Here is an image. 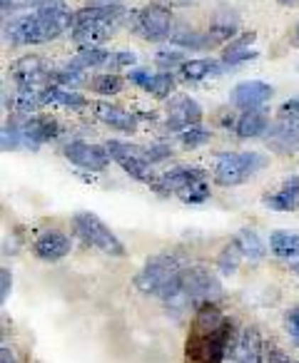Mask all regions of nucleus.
Wrapping results in <instances>:
<instances>
[{
    "label": "nucleus",
    "mask_w": 299,
    "mask_h": 363,
    "mask_svg": "<svg viewBox=\"0 0 299 363\" xmlns=\"http://www.w3.org/2000/svg\"><path fill=\"white\" fill-rule=\"evenodd\" d=\"M234 331L212 303L197 308L192 333L187 338V363H222L234 351Z\"/></svg>",
    "instance_id": "obj_1"
},
{
    "label": "nucleus",
    "mask_w": 299,
    "mask_h": 363,
    "mask_svg": "<svg viewBox=\"0 0 299 363\" xmlns=\"http://www.w3.org/2000/svg\"><path fill=\"white\" fill-rule=\"evenodd\" d=\"M163 303L175 313L187 311L190 306L200 308L205 303H214L222 296V286L219 281L202 267L185 269L175 281H170L163 291L158 294Z\"/></svg>",
    "instance_id": "obj_2"
},
{
    "label": "nucleus",
    "mask_w": 299,
    "mask_h": 363,
    "mask_svg": "<svg viewBox=\"0 0 299 363\" xmlns=\"http://www.w3.org/2000/svg\"><path fill=\"white\" fill-rule=\"evenodd\" d=\"M187 269V259L178 252H165L158 257L147 259V264L135 277V289L142 294H155L158 296L170 281L180 277Z\"/></svg>",
    "instance_id": "obj_3"
},
{
    "label": "nucleus",
    "mask_w": 299,
    "mask_h": 363,
    "mask_svg": "<svg viewBox=\"0 0 299 363\" xmlns=\"http://www.w3.org/2000/svg\"><path fill=\"white\" fill-rule=\"evenodd\" d=\"M264 164H267V157L259 155V152L219 155L217 164H214V182L222 184V187H237V184H244L249 177L257 174Z\"/></svg>",
    "instance_id": "obj_4"
},
{
    "label": "nucleus",
    "mask_w": 299,
    "mask_h": 363,
    "mask_svg": "<svg viewBox=\"0 0 299 363\" xmlns=\"http://www.w3.org/2000/svg\"><path fill=\"white\" fill-rule=\"evenodd\" d=\"M72 222H75V232L80 234V237L85 239L90 247L100 249V252L110 254V257H122V254H125V247H122V242L110 232V227H107V224L102 222L97 214L77 212Z\"/></svg>",
    "instance_id": "obj_5"
},
{
    "label": "nucleus",
    "mask_w": 299,
    "mask_h": 363,
    "mask_svg": "<svg viewBox=\"0 0 299 363\" xmlns=\"http://www.w3.org/2000/svg\"><path fill=\"white\" fill-rule=\"evenodd\" d=\"M105 150L110 152V157L135 179L145 182V184H155L153 174V162L147 160V150H140L135 145H125V142L110 140L105 145Z\"/></svg>",
    "instance_id": "obj_6"
},
{
    "label": "nucleus",
    "mask_w": 299,
    "mask_h": 363,
    "mask_svg": "<svg viewBox=\"0 0 299 363\" xmlns=\"http://www.w3.org/2000/svg\"><path fill=\"white\" fill-rule=\"evenodd\" d=\"M135 28L145 40H165L173 30V13L163 6H147L137 13Z\"/></svg>",
    "instance_id": "obj_7"
},
{
    "label": "nucleus",
    "mask_w": 299,
    "mask_h": 363,
    "mask_svg": "<svg viewBox=\"0 0 299 363\" xmlns=\"http://www.w3.org/2000/svg\"><path fill=\"white\" fill-rule=\"evenodd\" d=\"M38 21H40V28H43V38L48 40H55L58 35L72 28V16L65 6H62L60 0H48L38 8Z\"/></svg>",
    "instance_id": "obj_8"
},
{
    "label": "nucleus",
    "mask_w": 299,
    "mask_h": 363,
    "mask_svg": "<svg viewBox=\"0 0 299 363\" xmlns=\"http://www.w3.org/2000/svg\"><path fill=\"white\" fill-rule=\"evenodd\" d=\"M65 157L70 160V164L82 167V169H90V172L105 169L112 160L105 147L87 145V142H70V145L65 147Z\"/></svg>",
    "instance_id": "obj_9"
},
{
    "label": "nucleus",
    "mask_w": 299,
    "mask_h": 363,
    "mask_svg": "<svg viewBox=\"0 0 299 363\" xmlns=\"http://www.w3.org/2000/svg\"><path fill=\"white\" fill-rule=\"evenodd\" d=\"M202 120V110H200L197 100L192 97H175L170 100V110H168V130L173 132H185L190 127H197Z\"/></svg>",
    "instance_id": "obj_10"
},
{
    "label": "nucleus",
    "mask_w": 299,
    "mask_h": 363,
    "mask_svg": "<svg viewBox=\"0 0 299 363\" xmlns=\"http://www.w3.org/2000/svg\"><path fill=\"white\" fill-rule=\"evenodd\" d=\"M267 147L279 155H292L299 150V120H282L269 125V130L264 132Z\"/></svg>",
    "instance_id": "obj_11"
},
{
    "label": "nucleus",
    "mask_w": 299,
    "mask_h": 363,
    "mask_svg": "<svg viewBox=\"0 0 299 363\" xmlns=\"http://www.w3.org/2000/svg\"><path fill=\"white\" fill-rule=\"evenodd\" d=\"M232 358L234 363H267V351H264V341L257 328H242V333L237 336V343H234Z\"/></svg>",
    "instance_id": "obj_12"
},
{
    "label": "nucleus",
    "mask_w": 299,
    "mask_h": 363,
    "mask_svg": "<svg viewBox=\"0 0 299 363\" xmlns=\"http://www.w3.org/2000/svg\"><path fill=\"white\" fill-rule=\"evenodd\" d=\"M272 95H274V90L267 85V82H262V80L239 82V85L232 90V105L242 107L244 112H247V110H257V107H262Z\"/></svg>",
    "instance_id": "obj_13"
},
{
    "label": "nucleus",
    "mask_w": 299,
    "mask_h": 363,
    "mask_svg": "<svg viewBox=\"0 0 299 363\" xmlns=\"http://www.w3.org/2000/svg\"><path fill=\"white\" fill-rule=\"evenodd\" d=\"M6 35L11 38L13 45H38V43H45L38 16H23L18 21H11L6 28Z\"/></svg>",
    "instance_id": "obj_14"
},
{
    "label": "nucleus",
    "mask_w": 299,
    "mask_h": 363,
    "mask_svg": "<svg viewBox=\"0 0 299 363\" xmlns=\"http://www.w3.org/2000/svg\"><path fill=\"white\" fill-rule=\"evenodd\" d=\"M23 142L28 147H40L43 142H50L53 137H58V122L53 117H28L26 122H21Z\"/></svg>",
    "instance_id": "obj_15"
},
{
    "label": "nucleus",
    "mask_w": 299,
    "mask_h": 363,
    "mask_svg": "<svg viewBox=\"0 0 299 363\" xmlns=\"http://www.w3.org/2000/svg\"><path fill=\"white\" fill-rule=\"evenodd\" d=\"M11 75L21 82V87H38L43 80H50L53 72L48 70L40 57H23L11 67Z\"/></svg>",
    "instance_id": "obj_16"
},
{
    "label": "nucleus",
    "mask_w": 299,
    "mask_h": 363,
    "mask_svg": "<svg viewBox=\"0 0 299 363\" xmlns=\"http://www.w3.org/2000/svg\"><path fill=\"white\" fill-rule=\"evenodd\" d=\"M70 247H72L70 239L62 232H45L43 237H38L33 252L43 262H58V259H65L70 254Z\"/></svg>",
    "instance_id": "obj_17"
},
{
    "label": "nucleus",
    "mask_w": 299,
    "mask_h": 363,
    "mask_svg": "<svg viewBox=\"0 0 299 363\" xmlns=\"http://www.w3.org/2000/svg\"><path fill=\"white\" fill-rule=\"evenodd\" d=\"M125 16V8L120 3H105V6L82 8L72 16V26H100V23H115Z\"/></svg>",
    "instance_id": "obj_18"
},
{
    "label": "nucleus",
    "mask_w": 299,
    "mask_h": 363,
    "mask_svg": "<svg viewBox=\"0 0 299 363\" xmlns=\"http://www.w3.org/2000/svg\"><path fill=\"white\" fill-rule=\"evenodd\" d=\"M264 204L274 212H294L299 209V177H287L277 194L264 197Z\"/></svg>",
    "instance_id": "obj_19"
},
{
    "label": "nucleus",
    "mask_w": 299,
    "mask_h": 363,
    "mask_svg": "<svg viewBox=\"0 0 299 363\" xmlns=\"http://www.w3.org/2000/svg\"><path fill=\"white\" fill-rule=\"evenodd\" d=\"M95 115H97V120L105 122L107 127H112V130H117V132H135L137 130L135 115H130V112H125L117 105H110V102H100V105L95 107Z\"/></svg>",
    "instance_id": "obj_20"
},
{
    "label": "nucleus",
    "mask_w": 299,
    "mask_h": 363,
    "mask_svg": "<svg viewBox=\"0 0 299 363\" xmlns=\"http://www.w3.org/2000/svg\"><path fill=\"white\" fill-rule=\"evenodd\" d=\"M112 35V23H100V26H72V40L82 50L100 48L107 38Z\"/></svg>",
    "instance_id": "obj_21"
},
{
    "label": "nucleus",
    "mask_w": 299,
    "mask_h": 363,
    "mask_svg": "<svg viewBox=\"0 0 299 363\" xmlns=\"http://www.w3.org/2000/svg\"><path fill=\"white\" fill-rule=\"evenodd\" d=\"M200 177H202V172L190 169V167H178V169H173V172H168V174L160 177V179L155 182V184H158L160 192H165V194H178L180 189L187 187L190 182L200 179Z\"/></svg>",
    "instance_id": "obj_22"
},
{
    "label": "nucleus",
    "mask_w": 299,
    "mask_h": 363,
    "mask_svg": "<svg viewBox=\"0 0 299 363\" xmlns=\"http://www.w3.org/2000/svg\"><path fill=\"white\" fill-rule=\"evenodd\" d=\"M254 33H247V35H242L239 40L229 43V48H224L222 52V60L227 62V65H239V62H249V60H257V50H252V40H254Z\"/></svg>",
    "instance_id": "obj_23"
},
{
    "label": "nucleus",
    "mask_w": 299,
    "mask_h": 363,
    "mask_svg": "<svg viewBox=\"0 0 299 363\" xmlns=\"http://www.w3.org/2000/svg\"><path fill=\"white\" fill-rule=\"evenodd\" d=\"M234 130H237L239 137H244V140H249V137H259L264 135V132L269 130V122L267 117L262 115V112L257 110H247L242 117L237 120V125H234Z\"/></svg>",
    "instance_id": "obj_24"
},
{
    "label": "nucleus",
    "mask_w": 299,
    "mask_h": 363,
    "mask_svg": "<svg viewBox=\"0 0 299 363\" xmlns=\"http://www.w3.org/2000/svg\"><path fill=\"white\" fill-rule=\"evenodd\" d=\"M43 102H55V105H62V107H72V110H80V107L87 105V100L77 92H70L60 85H48L43 90Z\"/></svg>",
    "instance_id": "obj_25"
},
{
    "label": "nucleus",
    "mask_w": 299,
    "mask_h": 363,
    "mask_svg": "<svg viewBox=\"0 0 299 363\" xmlns=\"http://www.w3.org/2000/svg\"><path fill=\"white\" fill-rule=\"evenodd\" d=\"M269 249L277 257L289 259L299 254V234L294 232H272L269 234Z\"/></svg>",
    "instance_id": "obj_26"
},
{
    "label": "nucleus",
    "mask_w": 299,
    "mask_h": 363,
    "mask_svg": "<svg viewBox=\"0 0 299 363\" xmlns=\"http://www.w3.org/2000/svg\"><path fill=\"white\" fill-rule=\"evenodd\" d=\"M234 244L239 247L242 257H247L249 262H257V259H262L264 252H267V247H264V242L259 239V234L252 232V229H244V232H239L237 239H234Z\"/></svg>",
    "instance_id": "obj_27"
},
{
    "label": "nucleus",
    "mask_w": 299,
    "mask_h": 363,
    "mask_svg": "<svg viewBox=\"0 0 299 363\" xmlns=\"http://www.w3.org/2000/svg\"><path fill=\"white\" fill-rule=\"evenodd\" d=\"M234 33H237V16L229 11H222L217 18H214L207 38L214 43H224V40H229V38H234Z\"/></svg>",
    "instance_id": "obj_28"
},
{
    "label": "nucleus",
    "mask_w": 299,
    "mask_h": 363,
    "mask_svg": "<svg viewBox=\"0 0 299 363\" xmlns=\"http://www.w3.org/2000/svg\"><path fill=\"white\" fill-rule=\"evenodd\" d=\"M107 60H110V52L102 50V48H92V50H82L77 57H72V60L67 62V67L75 72H85V70H90V67L107 65Z\"/></svg>",
    "instance_id": "obj_29"
},
{
    "label": "nucleus",
    "mask_w": 299,
    "mask_h": 363,
    "mask_svg": "<svg viewBox=\"0 0 299 363\" xmlns=\"http://www.w3.org/2000/svg\"><path fill=\"white\" fill-rule=\"evenodd\" d=\"M214 72H219V65L214 60H187L183 65V77L190 82H200Z\"/></svg>",
    "instance_id": "obj_30"
},
{
    "label": "nucleus",
    "mask_w": 299,
    "mask_h": 363,
    "mask_svg": "<svg viewBox=\"0 0 299 363\" xmlns=\"http://www.w3.org/2000/svg\"><path fill=\"white\" fill-rule=\"evenodd\" d=\"M142 90H147L150 95L165 100V97H170V92L175 90V77L170 75V72H158V75L150 72V77H147V82H145Z\"/></svg>",
    "instance_id": "obj_31"
},
{
    "label": "nucleus",
    "mask_w": 299,
    "mask_h": 363,
    "mask_svg": "<svg viewBox=\"0 0 299 363\" xmlns=\"http://www.w3.org/2000/svg\"><path fill=\"white\" fill-rule=\"evenodd\" d=\"M178 197L183 199V202H187V204H202L205 199L210 197V187H207V182H205V177L190 182L187 187L180 189Z\"/></svg>",
    "instance_id": "obj_32"
},
{
    "label": "nucleus",
    "mask_w": 299,
    "mask_h": 363,
    "mask_svg": "<svg viewBox=\"0 0 299 363\" xmlns=\"http://www.w3.org/2000/svg\"><path fill=\"white\" fill-rule=\"evenodd\" d=\"M90 85H92V90H95V92L110 97V95H117V92L125 87V80H122V77H117V75H110V72H105V75L92 77Z\"/></svg>",
    "instance_id": "obj_33"
},
{
    "label": "nucleus",
    "mask_w": 299,
    "mask_h": 363,
    "mask_svg": "<svg viewBox=\"0 0 299 363\" xmlns=\"http://www.w3.org/2000/svg\"><path fill=\"white\" fill-rule=\"evenodd\" d=\"M207 40H210V38L200 35V33H195V30H178V33H173V43L178 48H192V50H200V48L207 45Z\"/></svg>",
    "instance_id": "obj_34"
},
{
    "label": "nucleus",
    "mask_w": 299,
    "mask_h": 363,
    "mask_svg": "<svg viewBox=\"0 0 299 363\" xmlns=\"http://www.w3.org/2000/svg\"><path fill=\"white\" fill-rule=\"evenodd\" d=\"M180 142H183V147H187V150H195V147L205 145V142H210V132L202 130V127H190V130L180 132Z\"/></svg>",
    "instance_id": "obj_35"
},
{
    "label": "nucleus",
    "mask_w": 299,
    "mask_h": 363,
    "mask_svg": "<svg viewBox=\"0 0 299 363\" xmlns=\"http://www.w3.org/2000/svg\"><path fill=\"white\" fill-rule=\"evenodd\" d=\"M0 137H3V150H18L23 142V132H21V125H13V122H6L3 125V132H0Z\"/></svg>",
    "instance_id": "obj_36"
},
{
    "label": "nucleus",
    "mask_w": 299,
    "mask_h": 363,
    "mask_svg": "<svg viewBox=\"0 0 299 363\" xmlns=\"http://www.w3.org/2000/svg\"><path fill=\"white\" fill-rule=\"evenodd\" d=\"M239 257H242V252H239V247L232 242L222 254H219V269H222V274H232L234 269H237Z\"/></svg>",
    "instance_id": "obj_37"
},
{
    "label": "nucleus",
    "mask_w": 299,
    "mask_h": 363,
    "mask_svg": "<svg viewBox=\"0 0 299 363\" xmlns=\"http://www.w3.org/2000/svg\"><path fill=\"white\" fill-rule=\"evenodd\" d=\"M48 0H3V13L8 16V11H31V8H40Z\"/></svg>",
    "instance_id": "obj_38"
},
{
    "label": "nucleus",
    "mask_w": 299,
    "mask_h": 363,
    "mask_svg": "<svg viewBox=\"0 0 299 363\" xmlns=\"http://www.w3.org/2000/svg\"><path fill=\"white\" fill-rule=\"evenodd\" d=\"M279 117L282 120H299V100H287L279 107Z\"/></svg>",
    "instance_id": "obj_39"
},
{
    "label": "nucleus",
    "mask_w": 299,
    "mask_h": 363,
    "mask_svg": "<svg viewBox=\"0 0 299 363\" xmlns=\"http://www.w3.org/2000/svg\"><path fill=\"white\" fill-rule=\"evenodd\" d=\"M158 62L163 67H173V65H185V60H183V55L180 52H170V50H165V52H158Z\"/></svg>",
    "instance_id": "obj_40"
},
{
    "label": "nucleus",
    "mask_w": 299,
    "mask_h": 363,
    "mask_svg": "<svg viewBox=\"0 0 299 363\" xmlns=\"http://www.w3.org/2000/svg\"><path fill=\"white\" fill-rule=\"evenodd\" d=\"M132 62H135V52H110L107 65L122 67V65H132Z\"/></svg>",
    "instance_id": "obj_41"
},
{
    "label": "nucleus",
    "mask_w": 299,
    "mask_h": 363,
    "mask_svg": "<svg viewBox=\"0 0 299 363\" xmlns=\"http://www.w3.org/2000/svg\"><path fill=\"white\" fill-rule=\"evenodd\" d=\"M267 363H292V361H289V356L282 351V348L274 346V343H269L267 346Z\"/></svg>",
    "instance_id": "obj_42"
},
{
    "label": "nucleus",
    "mask_w": 299,
    "mask_h": 363,
    "mask_svg": "<svg viewBox=\"0 0 299 363\" xmlns=\"http://www.w3.org/2000/svg\"><path fill=\"white\" fill-rule=\"evenodd\" d=\"M284 323H287V331L292 333V336L297 338V343H299V308L289 311L287 316H284Z\"/></svg>",
    "instance_id": "obj_43"
},
{
    "label": "nucleus",
    "mask_w": 299,
    "mask_h": 363,
    "mask_svg": "<svg viewBox=\"0 0 299 363\" xmlns=\"http://www.w3.org/2000/svg\"><path fill=\"white\" fill-rule=\"evenodd\" d=\"M163 157H170V150L168 147H163V145H155L153 150H147V160L153 162H158V160H163Z\"/></svg>",
    "instance_id": "obj_44"
},
{
    "label": "nucleus",
    "mask_w": 299,
    "mask_h": 363,
    "mask_svg": "<svg viewBox=\"0 0 299 363\" xmlns=\"http://www.w3.org/2000/svg\"><path fill=\"white\" fill-rule=\"evenodd\" d=\"M0 279H3V284H0V298H3V301H6L8 298V291H11V272H8V269H3V272H0Z\"/></svg>",
    "instance_id": "obj_45"
},
{
    "label": "nucleus",
    "mask_w": 299,
    "mask_h": 363,
    "mask_svg": "<svg viewBox=\"0 0 299 363\" xmlns=\"http://www.w3.org/2000/svg\"><path fill=\"white\" fill-rule=\"evenodd\" d=\"M0 358H3V361H0V363H16V358H13V353L8 351L6 346H3V351H0Z\"/></svg>",
    "instance_id": "obj_46"
},
{
    "label": "nucleus",
    "mask_w": 299,
    "mask_h": 363,
    "mask_svg": "<svg viewBox=\"0 0 299 363\" xmlns=\"http://www.w3.org/2000/svg\"><path fill=\"white\" fill-rule=\"evenodd\" d=\"M105 3H122V0H105Z\"/></svg>",
    "instance_id": "obj_47"
},
{
    "label": "nucleus",
    "mask_w": 299,
    "mask_h": 363,
    "mask_svg": "<svg viewBox=\"0 0 299 363\" xmlns=\"http://www.w3.org/2000/svg\"><path fill=\"white\" fill-rule=\"evenodd\" d=\"M294 272H297V274H299V262H297V264H294Z\"/></svg>",
    "instance_id": "obj_48"
},
{
    "label": "nucleus",
    "mask_w": 299,
    "mask_h": 363,
    "mask_svg": "<svg viewBox=\"0 0 299 363\" xmlns=\"http://www.w3.org/2000/svg\"><path fill=\"white\" fill-rule=\"evenodd\" d=\"M297 38H299V28H297Z\"/></svg>",
    "instance_id": "obj_49"
}]
</instances>
